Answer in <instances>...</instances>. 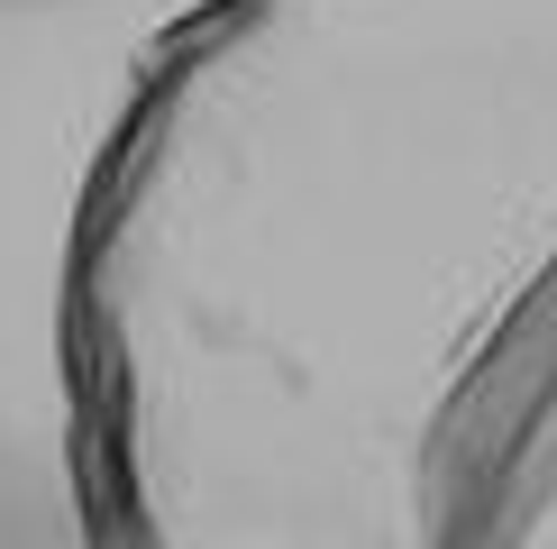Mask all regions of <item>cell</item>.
<instances>
[{
    "label": "cell",
    "instance_id": "obj_1",
    "mask_svg": "<svg viewBox=\"0 0 557 549\" xmlns=\"http://www.w3.org/2000/svg\"><path fill=\"white\" fill-rule=\"evenodd\" d=\"M0 549H557V0H0Z\"/></svg>",
    "mask_w": 557,
    "mask_h": 549
}]
</instances>
